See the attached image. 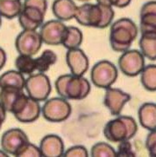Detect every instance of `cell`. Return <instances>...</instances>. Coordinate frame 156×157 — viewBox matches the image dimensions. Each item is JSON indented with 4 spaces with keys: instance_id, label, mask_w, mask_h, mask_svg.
Masks as SVG:
<instances>
[{
    "instance_id": "cell-10",
    "label": "cell",
    "mask_w": 156,
    "mask_h": 157,
    "mask_svg": "<svg viewBox=\"0 0 156 157\" xmlns=\"http://www.w3.org/2000/svg\"><path fill=\"white\" fill-rule=\"evenodd\" d=\"M30 142L29 138L20 128H10L5 131L1 138L2 149L8 155L18 156L22 149Z\"/></svg>"
},
{
    "instance_id": "cell-20",
    "label": "cell",
    "mask_w": 156,
    "mask_h": 157,
    "mask_svg": "<svg viewBox=\"0 0 156 157\" xmlns=\"http://www.w3.org/2000/svg\"><path fill=\"white\" fill-rule=\"evenodd\" d=\"M41 114V106L39 101H36L29 96L28 101L22 111L16 116V119L23 123H30L36 121Z\"/></svg>"
},
{
    "instance_id": "cell-37",
    "label": "cell",
    "mask_w": 156,
    "mask_h": 157,
    "mask_svg": "<svg viewBox=\"0 0 156 157\" xmlns=\"http://www.w3.org/2000/svg\"><path fill=\"white\" fill-rule=\"evenodd\" d=\"M78 1H81V2H88L89 0H78Z\"/></svg>"
},
{
    "instance_id": "cell-2",
    "label": "cell",
    "mask_w": 156,
    "mask_h": 157,
    "mask_svg": "<svg viewBox=\"0 0 156 157\" xmlns=\"http://www.w3.org/2000/svg\"><path fill=\"white\" fill-rule=\"evenodd\" d=\"M137 36L138 28L135 23L130 18H120L111 25L109 33L111 48L116 52L127 51Z\"/></svg>"
},
{
    "instance_id": "cell-36",
    "label": "cell",
    "mask_w": 156,
    "mask_h": 157,
    "mask_svg": "<svg viewBox=\"0 0 156 157\" xmlns=\"http://www.w3.org/2000/svg\"><path fill=\"white\" fill-rule=\"evenodd\" d=\"M0 156L7 157L8 156V154L5 152V151H4L3 149H1V150H0Z\"/></svg>"
},
{
    "instance_id": "cell-12",
    "label": "cell",
    "mask_w": 156,
    "mask_h": 157,
    "mask_svg": "<svg viewBox=\"0 0 156 157\" xmlns=\"http://www.w3.org/2000/svg\"><path fill=\"white\" fill-rule=\"evenodd\" d=\"M67 26L60 20H50L43 24L39 34L43 43L48 45H60L65 36Z\"/></svg>"
},
{
    "instance_id": "cell-22",
    "label": "cell",
    "mask_w": 156,
    "mask_h": 157,
    "mask_svg": "<svg viewBox=\"0 0 156 157\" xmlns=\"http://www.w3.org/2000/svg\"><path fill=\"white\" fill-rule=\"evenodd\" d=\"M25 85V78L19 71H6L5 73L0 76V88L14 87V88L24 90Z\"/></svg>"
},
{
    "instance_id": "cell-14",
    "label": "cell",
    "mask_w": 156,
    "mask_h": 157,
    "mask_svg": "<svg viewBox=\"0 0 156 157\" xmlns=\"http://www.w3.org/2000/svg\"><path fill=\"white\" fill-rule=\"evenodd\" d=\"M66 62L71 71V74L76 76H83L89 70V58L79 48L68 50L66 54Z\"/></svg>"
},
{
    "instance_id": "cell-13",
    "label": "cell",
    "mask_w": 156,
    "mask_h": 157,
    "mask_svg": "<svg viewBox=\"0 0 156 157\" xmlns=\"http://www.w3.org/2000/svg\"><path fill=\"white\" fill-rule=\"evenodd\" d=\"M131 100V96L120 89L108 88L104 96V105L113 116H119L125 104Z\"/></svg>"
},
{
    "instance_id": "cell-25",
    "label": "cell",
    "mask_w": 156,
    "mask_h": 157,
    "mask_svg": "<svg viewBox=\"0 0 156 157\" xmlns=\"http://www.w3.org/2000/svg\"><path fill=\"white\" fill-rule=\"evenodd\" d=\"M141 84L148 91L156 90V66L155 64H149L145 66L141 71Z\"/></svg>"
},
{
    "instance_id": "cell-1",
    "label": "cell",
    "mask_w": 156,
    "mask_h": 157,
    "mask_svg": "<svg viewBox=\"0 0 156 157\" xmlns=\"http://www.w3.org/2000/svg\"><path fill=\"white\" fill-rule=\"evenodd\" d=\"M115 17V10L110 5L86 3L77 6L75 17L83 26L105 29L110 25Z\"/></svg>"
},
{
    "instance_id": "cell-7",
    "label": "cell",
    "mask_w": 156,
    "mask_h": 157,
    "mask_svg": "<svg viewBox=\"0 0 156 157\" xmlns=\"http://www.w3.org/2000/svg\"><path fill=\"white\" fill-rule=\"evenodd\" d=\"M118 71L116 66L108 60L96 63L91 71V80L94 85L101 89L110 88L117 80Z\"/></svg>"
},
{
    "instance_id": "cell-19",
    "label": "cell",
    "mask_w": 156,
    "mask_h": 157,
    "mask_svg": "<svg viewBox=\"0 0 156 157\" xmlns=\"http://www.w3.org/2000/svg\"><path fill=\"white\" fill-rule=\"evenodd\" d=\"M25 94L24 90L14 87L0 88V104L5 108L6 112H11L13 107Z\"/></svg>"
},
{
    "instance_id": "cell-33",
    "label": "cell",
    "mask_w": 156,
    "mask_h": 157,
    "mask_svg": "<svg viewBox=\"0 0 156 157\" xmlns=\"http://www.w3.org/2000/svg\"><path fill=\"white\" fill-rule=\"evenodd\" d=\"M132 0H108V4L112 7L125 8L130 5Z\"/></svg>"
},
{
    "instance_id": "cell-15",
    "label": "cell",
    "mask_w": 156,
    "mask_h": 157,
    "mask_svg": "<svg viewBox=\"0 0 156 157\" xmlns=\"http://www.w3.org/2000/svg\"><path fill=\"white\" fill-rule=\"evenodd\" d=\"M39 149L42 156H63L64 143L63 139L56 135H47L41 140Z\"/></svg>"
},
{
    "instance_id": "cell-31",
    "label": "cell",
    "mask_w": 156,
    "mask_h": 157,
    "mask_svg": "<svg viewBox=\"0 0 156 157\" xmlns=\"http://www.w3.org/2000/svg\"><path fill=\"white\" fill-rule=\"evenodd\" d=\"M18 156H42L39 147H36V145L28 142L25 145V147L22 149V151L19 153Z\"/></svg>"
},
{
    "instance_id": "cell-29",
    "label": "cell",
    "mask_w": 156,
    "mask_h": 157,
    "mask_svg": "<svg viewBox=\"0 0 156 157\" xmlns=\"http://www.w3.org/2000/svg\"><path fill=\"white\" fill-rule=\"evenodd\" d=\"M116 152V156H135V152L134 151L129 140L119 142Z\"/></svg>"
},
{
    "instance_id": "cell-21",
    "label": "cell",
    "mask_w": 156,
    "mask_h": 157,
    "mask_svg": "<svg viewBox=\"0 0 156 157\" xmlns=\"http://www.w3.org/2000/svg\"><path fill=\"white\" fill-rule=\"evenodd\" d=\"M140 48L144 57L154 61L156 59V33L141 34Z\"/></svg>"
},
{
    "instance_id": "cell-30",
    "label": "cell",
    "mask_w": 156,
    "mask_h": 157,
    "mask_svg": "<svg viewBox=\"0 0 156 157\" xmlns=\"http://www.w3.org/2000/svg\"><path fill=\"white\" fill-rule=\"evenodd\" d=\"M63 155L68 157H86L89 156V152L84 146L76 145L67 149V151L63 152Z\"/></svg>"
},
{
    "instance_id": "cell-28",
    "label": "cell",
    "mask_w": 156,
    "mask_h": 157,
    "mask_svg": "<svg viewBox=\"0 0 156 157\" xmlns=\"http://www.w3.org/2000/svg\"><path fill=\"white\" fill-rule=\"evenodd\" d=\"M91 155L94 157L116 156L115 148L106 142H98L91 148Z\"/></svg>"
},
{
    "instance_id": "cell-8",
    "label": "cell",
    "mask_w": 156,
    "mask_h": 157,
    "mask_svg": "<svg viewBox=\"0 0 156 157\" xmlns=\"http://www.w3.org/2000/svg\"><path fill=\"white\" fill-rule=\"evenodd\" d=\"M25 89L30 98L39 102L46 101L51 92L50 78L42 72L31 74L25 79Z\"/></svg>"
},
{
    "instance_id": "cell-3",
    "label": "cell",
    "mask_w": 156,
    "mask_h": 157,
    "mask_svg": "<svg viewBox=\"0 0 156 157\" xmlns=\"http://www.w3.org/2000/svg\"><path fill=\"white\" fill-rule=\"evenodd\" d=\"M56 92L66 100L85 99L91 90L89 82L82 76L67 74L59 76L55 83Z\"/></svg>"
},
{
    "instance_id": "cell-32",
    "label": "cell",
    "mask_w": 156,
    "mask_h": 157,
    "mask_svg": "<svg viewBox=\"0 0 156 157\" xmlns=\"http://www.w3.org/2000/svg\"><path fill=\"white\" fill-rule=\"evenodd\" d=\"M146 147L151 156L156 155V133L155 130L150 131L146 139Z\"/></svg>"
},
{
    "instance_id": "cell-23",
    "label": "cell",
    "mask_w": 156,
    "mask_h": 157,
    "mask_svg": "<svg viewBox=\"0 0 156 157\" xmlns=\"http://www.w3.org/2000/svg\"><path fill=\"white\" fill-rule=\"evenodd\" d=\"M83 40V35L81 30L75 26H67L65 36L62 45L68 50L79 48Z\"/></svg>"
},
{
    "instance_id": "cell-34",
    "label": "cell",
    "mask_w": 156,
    "mask_h": 157,
    "mask_svg": "<svg viewBox=\"0 0 156 157\" xmlns=\"http://www.w3.org/2000/svg\"><path fill=\"white\" fill-rule=\"evenodd\" d=\"M6 53L4 49H2L0 47V71L4 68V66L5 65L6 63Z\"/></svg>"
},
{
    "instance_id": "cell-5",
    "label": "cell",
    "mask_w": 156,
    "mask_h": 157,
    "mask_svg": "<svg viewBox=\"0 0 156 157\" xmlns=\"http://www.w3.org/2000/svg\"><path fill=\"white\" fill-rule=\"evenodd\" d=\"M48 8L47 0H25L18 17L24 30L36 31L44 24Z\"/></svg>"
},
{
    "instance_id": "cell-4",
    "label": "cell",
    "mask_w": 156,
    "mask_h": 157,
    "mask_svg": "<svg viewBox=\"0 0 156 157\" xmlns=\"http://www.w3.org/2000/svg\"><path fill=\"white\" fill-rule=\"evenodd\" d=\"M137 131L138 126L135 118L119 115L106 123L103 135L108 142H121L132 139Z\"/></svg>"
},
{
    "instance_id": "cell-9",
    "label": "cell",
    "mask_w": 156,
    "mask_h": 157,
    "mask_svg": "<svg viewBox=\"0 0 156 157\" xmlns=\"http://www.w3.org/2000/svg\"><path fill=\"white\" fill-rule=\"evenodd\" d=\"M121 71L127 76L140 75L145 67V57L141 51L137 50H127L122 53L118 61Z\"/></svg>"
},
{
    "instance_id": "cell-27",
    "label": "cell",
    "mask_w": 156,
    "mask_h": 157,
    "mask_svg": "<svg viewBox=\"0 0 156 157\" xmlns=\"http://www.w3.org/2000/svg\"><path fill=\"white\" fill-rule=\"evenodd\" d=\"M15 66L17 71H19L23 75H31L36 69L35 58H33L31 56L27 55H21L16 58Z\"/></svg>"
},
{
    "instance_id": "cell-17",
    "label": "cell",
    "mask_w": 156,
    "mask_h": 157,
    "mask_svg": "<svg viewBox=\"0 0 156 157\" xmlns=\"http://www.w3.org/2000/svg\"><path fill=\"white\" fill-rule=\"evenodd\" d=\"M51 8L58 20L69 21L75 17L77 5L73 0H55Z\"/></svg>"
},
{
    "instance_id": "cell-6",
    "label": "cell",
    "mask_w": 156,
    "mask_h": 157,
    "mask_svg": "<svg viewBox=\"0 0 156 157\" xmlns=\"http://www.w3.org/2000/svg\"><path fill=\"white\" fill-rule=\"evenodd\" d=\"M43 116L51 122H62L70 116L72 109L70 102L63 97H53L47 99L43 108Z\"/></svg>"
},
{
    "instance_id": "cell-18",
    "label": "cell",
    "mask_w": 156,
    "mask_h": 157,
    "mask_svg": "<svg viewBox=\"0 0 156 157\" xmlns=\"http://www.w3.org/2000/svg\"><path fill=\"white\" fill-rule=\"evenodd\" d=\"M139 121L144 128L149 131L156 128V105L154 102H146L142 104L138 112Z\"/></svg>"
},
{
    "instance_id": "cell-38",
    "label": "cell",
    "mask_w": 156,
    "mask_h": 157,
    "mask_svg": "<svg viewBox=\"0 0 156 157\" xmlns=\"http://www.w3.org/2000/svg\"><path fill=\"white\" fill-rule=\"evenodd\" d=\"M1 23H2V20H1V16H0V26H1Z\"/></svg>"
},
{
    "instance_id": "cell-26",
    "label": "cell",
    "mask_w": 156,
    "mask_h": 157,
    "mask_svg": "<svg viewBox=\"0 0 156 157\" xmlns=\"http://www.w3.org/2000/svg\"><path fill=\"white\" fill-rule=\"evenodd\" d=\"M57 61V56L51 50H45L43 51L40 56L35 58L36 69L39 72L44 73L50 70L51 65L55 64Z\"/></svg>"
},
{
    "instance_id": "cell-11",
    "label": "cell",
    "mask_w": 156,
    "mask_h": 157,
    "mask_svg": "<svg viewBox=\"0 0 156 157\" xmlns=\"http://www.w3.org/2000/svg\"><path fill=\"white\" fill-rule=\"evenodd\" d=\"M43 41L39 32L33 30H24L17 36L16 50L21 55L33 56L42 47Z\"/></svg>"
},
{
    "instance_id": "cell-24",
    "label": "cell",
    "mask_w": 156,
    "mask_h": 157,
    "mask_svg": "<svg viewBox=\"0 0 156 157\" xmlns=\"http://www.w3.org/2000/svg\"><path fill=\"white\" fill-rule=\"evenodd\" d=\"M22 6L21 0H0V16L7 19L15 18L19 15Z\"/></svg>"
},
{
    "instance_id": "cell-16",
    "label": "cell",
    "mask_w": 156,
    "mask_h": 157,
    "mask_svg": "<svg viewBox=\"0 0 156 157\" xmlns=\"http://www.w3.org/2000/svg\"><path fill=\"white\" fill-rule=\"evenodd\" d=\"M141 34L156 33V2L149 1L142 5L140 12Z\"/></svg>"
},
{
    "instance_id": "cell-35",
    "label": "cell",
    "mask_w": 156,
    "mask_h": 157,
    "mask_svg": "<svg viewBox=\"0 0 156 157\" xmlns=\"http://www.w3.org/2000/svg\"><path fill=\"white\" fill-rule=\"evenodd\" d=\"M6 119V110L5 109V108L0 104V129L3 126L4 122H5Z\"/></svg>"
}]
</instances>
